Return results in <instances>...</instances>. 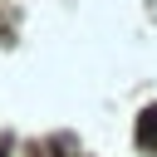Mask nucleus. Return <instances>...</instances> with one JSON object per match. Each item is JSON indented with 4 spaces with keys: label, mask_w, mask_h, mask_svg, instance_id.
Listing matches in <instances>:
<instances>
[{
    "label": "nucleus",
    "mask_w": 157,
    "mask_h": 157,
    "mask_svg": "<svg viewBox=\"0 0 157 157\" xmlns=\"http://www.w3.org/2000/svg\"><path fill=\"white\" fill-rule=\"evenodd\" d=\"M137 147L157 152V103H152V108H142V118H137Z\"/></svg>",
    "instance_id": "1"
}]
</instances>
